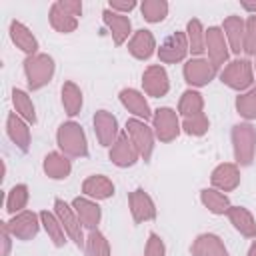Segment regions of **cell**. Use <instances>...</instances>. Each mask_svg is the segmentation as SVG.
<instances>
[{
  "label": "cell",
  "mask_w": 256,
  "mask_h": 256,
  "mask_svg": "<svg viewBox=\"0 0 256 256\" xmlns=\"http://www.w3.org/2000/svg\"><path fill=\"white\" fill-rule=\"evenodd\" d=\"M166 8H168V6H166L164 2H154V4L146 2V4L142 6V12H144L146 20H150V22H158V20H162V18H164Z\"/></svg>",
  "instance_id": "obj_2"
},
{
  "label": "cell",
  "mask_w": 256,
  "mask_h": 256,
  "mask_svg": "<svg viewBox=\"0 0 256 256\" xmlns=\"http://www.w3.org/2000/svg\"><path fill=\"white\" fill-rule=\"evenodd\" d=\"M112 8H120V10H130L134 8V2H128V4H118V2H110Z\"/></svg>",
  "instance_id": "obj_4"
},
{
  "label": "cell",
  "mask_w": 256,
  "mask_h": 256,
  "mask_svg": "<svg viewBox=\"0 0 256 256\" xmlns=\"http://www.w3.org/2000/svg\"><path fill=\"white\" fill-rule=\"evenodd\" d=\"M134 96H136V92H132V90H130V92H128V90H124V92H122V98H124V102H130ZM132 106H134V112H136V114H140V116L148 118V114H150V112H148L146 104H138V102H132Z\"/></svg>",
  "instance_id": "obj_3"
},
{
  "label": "cell",
  "mask_w": 256,
  "mask_h": 256,
  "mask_svg": "<svg viewBox=\"0 0 256 256\" xmlns=\"http://www.w3.org/2000/svg\"><path fill=\"white\" fill-rule=\"evenodd\" d=\"M244 8H246V10H256V6H254V4H244Z\"/></svg>",
  "instance_id": "obj_5"
},
{
  "label": "cell",
  "mask_w": 256,
  "mask_h": 256,
  "mask_svg": "<svg viewBox=\"0 0 256 256\" xmlns=\"http://www.w3.org/2000/svg\"><path fill=\"white\" fill-rule=\"evenodd\" d=\"M12 38H14V42H18L20 46H22V50H26V52H32L34 48H36V42H34V38L28 34V30L22 26V24H18V22H12Z\"/></svg>",
  "instance_id": "obj_1"
}]
</instances>
